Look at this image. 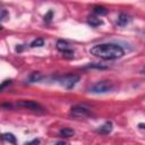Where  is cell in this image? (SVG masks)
<instances>
[{"mask_svg": "<svg viewBox=\"0 0 145 145\" xmlns=\"http://www.w3.org/2000/svg\"><path fill=\"white\" fill-rule=\"evenodd\" d=\"M142 74H145V67L142 69Z\"/></svg>", "mask_w": 145, "mask_h": 145, "instance_id": "7402d4cb", "label": "cell"}, {"mask_svg": "<svg viewBox=\"0 0 145 145\" xmlns=\"http://www.w3.org/2000/svg\"><path fill=\"white\" fill-rule=\"evenodd\" d=\"M112 129H113V125H112V122H111V121H106V122H104L100 128H97L96 131L100 133V134H104V135H106V134L111 133Z\"/></svg>", "mask_w": 145, "mask_h": 145, "instance_id": "52a82bcc", "label": "cell"}, {"mask_svg": "<svg viewBox=\"0 0 145 145\" xmlns=\"http://www.w3.org/2000/svg\"><path fill=\"white\" fill-rule=\"evenodd\" d=\"M7 17H9V14L7 12V10L6 9H2L1 10V16H0V18H1V22H3Z\"/></svg>", "mask_w": 145, "mask_h": 145, "instance_id": "2e32d148", "label": "cell"}, {"mask_svg": "<svg viewBox=\"0 0 145 145\" xmlns=\"http://www.w3.org/2000/svg\"><path fill=\"white\" fill-rule=\"evenodd\" d=\"M60 135H62L65 137H71V136L75 135V130L70 129V128H62L60 130Z\"/></svg>", "mask_w": 145, "mask_h": 145, "instance_id": "7c38bea8", "label": "cell"}, {"mask_svg": "<svg viewBox=\"0 0 145 145\" xmlns=\"http://www.w3.org/2000/svg\"><path fill=\"white\" fill-rule=\"evenodd\" d=\"M70 114L74 116V117H77V118H83V117H87L91 114L89 110L85 106H82V105H74L71 106L70 109Z\"/></svg>", "mask_w": 145, "mask_h": 145, "instance_id": "5b68a950", "label": "cell"}, {"mask_svg": "<svg viewBox=\"0 0 145 145\" xmlns=\"http://www.w3.org/2000/svg\"><path fill=\"white\" fill-rule=\"evenodd\" d=\"M129 22H130V18H129V16H128L127 14H125V12L119 14L118 19H117V24H118V26L123 27V26H126Z\"/></svg>", "mask_w": 145, "mask_h": 145, "instance_id": "ba28073f", "label": "cell"}, {"mask_svg": "<svg viewBox=\"0 0 145 145\" xmlns=\"http://www.w3.org/2000/svg\"><path fill=\"white\" fill-rule=\"evenodd\" d=\"M40 144V139H37V138H35V139H32L31 142H27V143H25V145H39Z\"/></svg>", "mask_w": 145, "mask_h": 145, "instance_id": "ac0fdd59", "label": "cell"}, {"mask_svg": "<svg viewBox=\"0 0 145 145\" xmlns=\"http://www.w3.org/2000/svg\"><path fill=\"white\" fill-rule=\"evenodd\" d=\"M42 78V75L40 72H32V75L29 76V82L34 83V82H39Z\"/></svg>", "mask_w": 145, "mask_h": 145, "instance_id": "5bb4252c", "label": "cell"}, {"mask_svg": "<svg viewBox=\"0 0 145 145\" xmlns=\"http://www.w3.org/2000/svg\"><path fill=\"white\" fill-rule=\"evenodd\" d=\"M17 106L24 108V109H29V110H42L43 106L34 101H27V100H20L17 102Z\"/></svg>", "mask_w": 145, "mask_h": 145, "instance_id": "8992f818", "label": "cell"}, {"mask_svg": "<svg viewBox=\"0 0 145 145\" xmlns=\"http://www.w3.org/2000/svg\"><path fill=\"white\" fill-rule=\"evenodd\" d=\"M56 145H66V144H65V142H58Z\"/></svg>", "mask_w": 145, "mask_h": 145, "instance_id": "44dd1931", "label": "cell"}, {"mask_svg": "<svg viewBox=\"0 0 145 145\" xmlns=\"http://www.w3.org/2000/svg\"><path fill=\"white\" fill-rule=\"evenodd\" d=\"M93 11L96 14V15H100V16H103V15H106L108 14V9L102 7V6H95L93 8Z\"/></svg>", "mask_w": 145, "mask_h": 145, "instance_id": "30bf717a", "label": "cell"}, {"mask_svg": "<svg viewBox=\"0 0 145 145\" xmlns=\"http://www.w3.org/2000/svg\"><path fill=\"white\" fill-rule=\"evenodd\" d=\"M52 16H53V11L52 10H49L48 14H45V16H44V22L45 23H50L51 19H52Z\"/></svg>", "mask_w": 145, "mask_h": 145, "instance_id": "9a60e30c", "label": "cell"}, {"mask_svg": "<svg viewBox=\"0 0 145 145\" xmlns=\"http://www.w3.org/2000/svg\"><path fill=\"white\" fill-rule=\"evenodd\" d=\"M88 68H97V69H105L106 67L105 66H101V65H99V63H92V65H89V66H87Z\"/></svg>", "mask_w": 145, "mask_h": 145, "instance_id": "e0dca14e", "label": "cell"}, {"mask_svg": "<svg viewBox=\"0 0 145 145\" xmlns=\"http://www.w3.org/2000/svg\"><path fill=\"white\" fill-rule=\"evenodd\" d=\"M89 53L104 60H116L125 54V50L116 43H102L92 46Z\"/></svg>", "mask_w": 145, "mask_h": 145, "instance_id": "6da1fadb", "label": "cell"}, {"mask_svg": "<svg viewBox=\"0 0 145 145\" xmlns=\"http://www.w3.org/2000/svg\"><path fill=\"white\" fill-rule=\"evenodd\" d=\"M87 23L88 25H91L92 27H97L100 25H102V20L100 18H97L96 16H89L87 18Z\"/></svg>", "mask_w": 145, "mask_h": 145, "instance_id": "9c48e42d", "label": "cell"}, {"mask_svg": "<svg viewBox=\"0 0 145 145\" xmlns=\"http://www.w3.org/2000/svg\"><path fill=\"white\" fill-rule=\"evenodd\" d=\"M2 139L3 140H7L9 143H12V144H16V137L14 136V134L11 133H5L2 135Z\"/></svg>", "mask_w": 145, "mask_h": 145, "instance_id": "8fae6325", "label": "cell"}, {"mask_svg": "<svg viewBox=\"0 0 145 145\" xmlns=\"http://www.w3.org/2000/svg\"><path fill=\"white\" fill-rule=\"evenodd\" d=\"M79 76L78 75H75V74H68V75H65L62 77L59 78V83L61 86H63L65 88L67 89H70L72 88L78 82H79Z\"/></svg>", "mask_w": 145, "mask_h": 145, "instance_id": "3957f363", "label": "cell"}, {"mask_svg": "<svg viewBox=\"0 0 145 145\" xmlns=\"http://www.w3.org/2000/svg\"><path fill=\"white\" fill-rule=\"evenodd\" d=\"M113 89V84L110 80H100L89 87V92L94 94H103Z\"/></svg>", "mask_w": 145, "mask_h": 145, "instance_id": "7a4b0ae2", "label": "cell"}, {"mask_svg": "<svg viewBox=\"0 0 145 145\" xmlns=\"http://www.w3.org/2000/svg\"><path fill=\"white\" fill-rule=\"evenodd\" d=\"M44 45V40L42 37H37L35 39L32 43H31V48H40V46H43Z\"/></svg>", "mask_w": 145, "mask_h": 145, "instance_id": "4fadbf2b", "label": "cell"}, {"mask_svg": "<svg viewBox=\"0 0 145 145\" xmlns=\"http://www.w3.org/2000/svg\"><path fill=\"white\" fill-rule=\"evenodd\" d=\"M138 127H139L140 129H145V122H140V123H138Z\"/></svg>", "mask_w": 145, "mask_h": 145, "instance_id": "ffe728a7", "label": "cell"}, {"mask_svg": "<svg viewBox=\"0 0 145 145\" xmlns=\"http://www.w3.org/2000/svg\"><path fill=\"white\" fill-rule=\"evenodd\" d=\"M10 84H11V79H7V80H5V82L1 84L0 88H1V89H3V88L7 86V85H10Z\"/></svg>", "mask_w": 145, "mask_h": 145, "instance_id": "d6986e66", "label": "cell"}, {"mask_svg": "<svg viewBox=\"0 0 145 145\" xmlns=\"http://www.w3.org/2000/svg\"><path fill=\"white\" fill-rule=\"evenodd\" d=\"M56 46H57V49H58L60 52H62V53H63V56H65V57H67V58H72V56H74V51L70 49L69 43H68L67 41L58 40V41H57Z\"/></svg>", "mask_w": 145, "mask_h": 145, "instance_id": "277c9868", "label": "cell"}]
</instances>
